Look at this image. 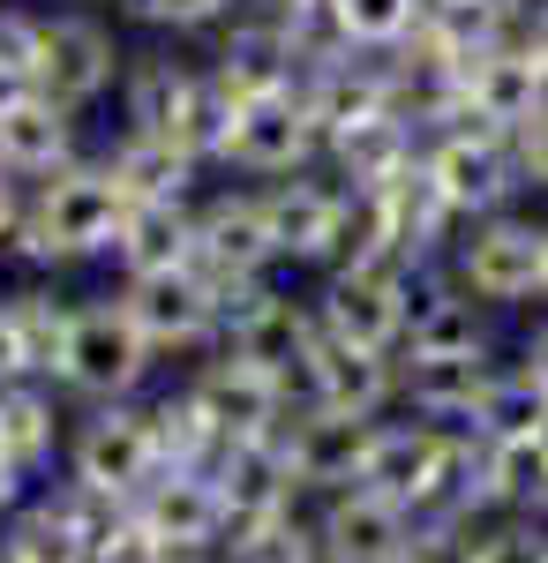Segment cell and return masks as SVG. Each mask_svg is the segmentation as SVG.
I'll return each mask as SVG.
<instances>
[{
  "mask_svg": "<svg viewBox=\"0 0 548 563\" xmlns=\"http://www.w3.org/2000/svg\"><path fill=\"white\" fill-rule=\"evenodd\" d=\"M233 121H241V98L204 68V53H196V60H180V53H128L121 129L166 135V143H180V151H196L204 166H218Z\"/></svg>",
  "mask_w": 548,
  "mask_h": 563,
  "instance_id": "cell-1",
  "label": "cell"
},
{
  "mask_svg": "<svg viewBox=\"0 0 548 563\" xmlns=\"http://www.w3.org/2000/svg\"><path fill=\"white\" fill-rule=\"evenodd\" d=\"M128 218V196L113 188L106 158H76L61 174L31 180V203H23V225H15V256L31 271H68V263H98L113 256V233Z\"/></svg>",
  "mask_w": 548,
  "mask_h": 563,
  "instance_id": "cell-2",
  "label": "cell"
},
{
  "mask_svg": "<svg viewBox=\"0 0 548 563\" xmlns=\"http://www.w3.org/2000/svg\"><path fill=\"white\" fill-rule=\"evenodd\" d=\"M151 376H158V353L135 331V316L121 308V294L76 301V331H68V353H61L53 390H61L68 406H121V398H143Z\"/></svg>",
  "mask_w": 548,
  "mask_h": 563,
  "instance_id": "cell-3",
  "label": "cell"
},
{
  "mask_svg": "<svg viewBox=\"0 0 548 563\" xmlns=\"http://www.w3.org/2000/svg\"><path fill=\"white\" fill-rule=\"evenodd\" d=\"M316 339H324L316 331V308L286 278H249V286H226L218 294V346L255 361V368H271L278 384L294 390V406H300V368H308Z\"/></svg>",
  "mask_w": 548,
  "mask_h": 563,
  "instance_id": "cell-4",
  "label": "cell"
},
{
  "mask_svg": "<svg viewBox=\"0 0 548 563\" xmlns=\"http://www.w3.org/2000/svg\"><path fill=\"white\" fill-rule=\"evenodd\" d=\"M263 188V211H271V233H278V263L286 271H331V263L353 256V218H361V196L331 174V166H308V174L286 180H255Z\"/></svg>",
  "mask_w": 548,
  "mask_h": 563,
  "instance_id": "cell-5",
  "label": "cell"
},
{
  "mask_svg": "<svg viewBox=\"0 0 548 563\" xmlns=\"http://www.w3.org/2000/svg\"><path fill=\"white\" fill-rule=\"evenodd\" d=\"M451 278H459L465 294L481 308H541V218L534 211H496V218H473L459 225V241H451Z\"/></svg>",
  "mask_w": 548,
  "mask_h": 563,
  "instance_id": "cell-6",
  "label": "cell"
},
{
  "mask_svg": "<svg viewBox=\"0 0 548 563\" xmlns=\"http://www.w3.org/2000/svg\"><path fill=\"white\" fill-rule=\"evenodd\" d=\"M421 166H428V180L443 188V203L459 211V225L526 203V180H518V158H511V135L504 129L451 121V129H436L421 143Z\"/></svg>",
  "mask_w": 548,
  "mask_h": 563,
  "instance_id": "cell-7",
  "label": "cell"
},
{
  "mask_svg": "<svg viewBox=\"0 0 548 563\" xmlns=\"http://www.w3.org/2000/svg\"><path fill=\"white\" fill-rule=\"evenodd\" d=\"M196 271L226 286H249V278H278V233L263 211V188L255 180H218L196 196Z\"/></svg>",
  "mask_w": 548,
  "mask_h": 563,
  "instance_id": "cell-8",
  "label": "cell"
},
{
  "mask_svg": "<svg viewBox=\"0 0 548 563\" xmlns=\"http://www.w3.org/2000/svg\"><path fill=\"white\" fill-rule=\"evenodd\" d=\"M68 481H84L113 504H135L151 481H158V435H151V413L143 398H121V406H84V421L68 429Z\"/></svg>",
  "mask_w": 548,
  "mask_h": 563,
  "instance_id": "cell-9",
  "label": "cell"
},
{
  "mask_svg": "<svg viewBox=\"0 0 548 563\" xmlns=\"http://www.w3.org/2000/svg\"><path fill=\"white\" fill-rule=\"evenodd\" d=\"M211 481H218V496H226V549H241L255 533L286 526L294 511H308V488L294 481L286 435H241V443H226L211 459Z\"/></svg>",
  "mask_w": 548,
  "mask_h": 563,
  "instance_id": "cell-10",
  "label": "cell"
},
{
  "mask_svg": "<svg viewBox=\"0 0 548 563\" xmlns=\"http://www.w3.org/2000/svg\"><path fill=\"white\" fill-rule=\"evenodd\" d=\"M406 278L414 271H391V263H331L316 286H308V308H316V331L324 339H346V346H376L398 353L406 346Z\"/></svg>",
  "mask_w": 548,
  "mask_h": 563,
  "instance_id": "cell-11",
  "label": "cell"
},
{
  "mask_svg": "<svg viewBox=\"0 0 548 563\" xmlns=\"http://www.w3.org/2000/svg\"><path fill=\"white\" fill-rule=\"evenodd\" d=\"M128 76V45L106 15L90 8H61L45 15V45H39V98L68 106V113H90L98 98H113Z\"/></svg>",
  "mask_w": 548,
  "mask_h": 563,
  "instance_id": "cell-12",
  "label": "cell"
},
{
  "mask_svg": "<svg viewBox=\"0 0 548 563\" xmlns=\"http://www.w3.org/2000/svg\"><path fill=\"white\" fill-rule=\"evenodd\" d=\"M324 166V121L308 113L300 90H278V98H249L241 121L226 135V158L218 174H241V180H286Z\"/></svg>",
  "mask_w": 548,
  "mask_h": 563,
  "instance_id": "cell-13",
  "label": "cell"
},
{
  "mask_svg": "<svg viewBox=\"0 0 548 563\" xmlns=\"http://www.w3.org/2000/svg\"><path fill=\"white\" fill-rule=\"evenodd\" d=\"M121 308L135 316V331L151 339L158 361H204L218 353V286L188 263L166 278H121Z\"/></svg>",
  "mask_w": 548,
  "mask_h": 563,
  "instance_id": "cell-14",
  "label": "cell"
},
{
  "mask_svg": "<svg viewBox=\"0 0 548 563\" xmlns=\"http://www.w3.org/2000/svg\"><path fill=\"white\" fill-rule=\"evenodd\" d=\"M180 384L204 398V413H211V429L226 443H241V435H278L286 429V413H294V390L278 384L271 368H255L241 353H204V361H188V376Z\"/></svg>",
  "mask_w": 548,
  "mask_h": 563,
  "instance_id": "cell-15",
  "label": "cell"
},
{
  "mask_svg": "<svg viewBox=\"0 0 548 563\" xmlns=\"http://www.w3.org/2000/svg\"><path fill=\"white\" fill-rule=\"evenodd\" d=\"M278 435H286V459H294L300 488H308V496H338V488H361V466H369L376 421L338 413V406H294Z\"/></svg>",
  "mask_w": 548,
  "mask_h": 563,
  "instance_id": "cell-16",
  "label": "cell"
},
{
  "mask_svg": "<svg viewBox=\"0 0 548 563\" xmlns=\"http://www.w3.org/2000/svg\"><path fill=\"white\" fill-rule=\"evenodd\" d=\"M128 511L151 526L173 556H218L226 549V496H218L211 466H158V481Z\"/></svg>",
  "mask_w": 548,
  "mask_h": 563,
  "instance_id": "cell-17",
  "label": "cell"
},
{
  "mask_svg": "<svg viewBox=\"0 0 548 563\" xmlns=\"http://www.w3.org/2000/svg\"><path fill=\"white\" fill-rule=\"evenodd\" d=\"M300 406H338V413H361V421H391L398 413V353L316 339L308 368H300Z\"/></svg>",
  "mask_w": 548,
  "mask_h": 563,
  "instance_id": "cell-18",
  "label": "cell"
},
{
  "mask_svg": "<svg viewBox=\"0 0 548 563\" xmlns=\"http://www.w3.org/2000/svg\"><path fill=\"white\" fill-rule=\"evenodd\" d=\"M316 541H324V563H406L414 511L383 504L376 488H338V496H316Z\"/></svg>",
  "mask_w": 548,
  "mask_h": 563,
  "instance_id": "cell-19",
  "label": "cell"
},
{
  "mask_svg": "<svg viewBox=\"0 0 548 563\" xmlns=\"http://www.w3.org/2000/svg\"><path fill=\"white\" fill-rule=\"evenodd\" d=\"M496 368H504V353H398V413L465 429Z\"/></svg>",
  "mask_w": 548,
  "mask_h": 563,
  "instance_id": "cell-20",
  "label": "cell"
},
{
  "mask_svg": "<svg viewBox=\"0 0 548 563\" xmlns=\"http://www.w3.org/2000/svg\"><path fill=\"white\" fill-rule=\"evenodd\" d=\"M541 106H548V76H541V60H534L518 38L489 45L481 60H465L459 121H481V129H504L511 135V129H526Z\"/></svg>",
  "mask_w": 548,
  "mask_h": 563,
  "instance_id": "cell-21",
  "label": "cell"
},
{
  "mask_svg": "<svg viewBox=\"0 0 548 563\" xmlns=\"http://www.w3.org/2000/svg\"><path fill=\"white\" fill-rule=\"evenodd\" d=\"M106 174H113V188H121L128 203H196L204 188H211V166L196 158V151H180V143H166V135H135L121 129L106 151Z\"/></svg>",
  "mask_w": 548,
  "mask_h": 563,
  "instance_id": "cell-22",
  "label": "cell"
},
{
  "mask_svg": "<svg viewBox=\"0 0 548 563\" xmlns=\"http://www.w3.org/2000/svg\"><path fill=\"white\" fill-rule=\"evenodd\" d=\"M428 135L406 121V113H369V121H353V129H338L331 143H324V166H331L353 196H369V188H383V180H398L414 158H421Z\"/></svg>",
  "mask_w": 548,
  "mask_h": 563,
  "instance_id": "cell-23",
  "label": "cell"
},
{
  "mask_svg": "<svg viewBox=\"0 0 548 563\" xmlns=\"http://www.w3.org/2000/svg\"><path fill=\"white\" fill-rule=\"evenodd\" d=\"M113 271L121 278H166L196 263V203H128L113 233Z\"/></svg>",
  "mask_w": 548,
  "mask_h": 563,
  "instance_id": "cell-24",
  "label": "cell"
},
{
  "mask_svg": "<svg viewBox=\"0 0 548 563\" xmlns=\"http://www.w3.org/2000/svg\"><path fill=\"white\" fill-rule=\"evenodd\" d=\"M76 121H84V113H68V106H53V98L8 106V113H0V166L15 180H45V174H61V166H76V158H84Z\"/></svg>",
  "mask_w": 548,
  "mask_h": 563,
  "instance_id": "cell-25",
  "label": "cell"
},
{
  "mask_svg": "<svg viewBox=\"0 0 548 563\" xmlns=\"http://www.w3.org/2000/svg\"><path fill=\"white\" fill-rule=\"evenodd\" d=\"M481 511H489V519H548V451H541V435L481 443Z\"/></svg>",
  "mask_w": 548,
  "mask_h": 563,
  "instance_id": "cell-26",
  "label": "cell"
},
{
  "mask_svg": "<svg viewBox=\"0 0 548 563\" xmlns=\"http://www.w3.org/2000/svg\"><path fill=\"white\" fill-rule=\"evenodd\" d=\"M68 413H61V390L53 384H8L0 390V459H15L23 474H39L53 466L61 451H68V429H61Z\"/></svg>",
  "mask_w": 548,
  "mask_h": 563,
  "instance_id": "cell-27",
  "label": "cell"
},
{
  "mask_svg": "<svg viewBox=\"0 0 548 563\" xmlns=\"http://www.w3.org/2000/svg\"><path fill=\"white\" fill-rule=\"evenodd\" d=\"M0 316L15 331L23 376L31 384H53L61 376V353H68V331H76V301H61L53 286H15V294H0Z\"/></svg>",
  "mask_w": 548,
  "mask_h": 563,
  "instance_id": "cell-28",
  "label": "cell"
},
{
  "mask_svg": "<svg viewBox=\"0 0 548 563\" xmlns=\"http://www.w3.org/2000/svg\"><path fill=\"white\" fill-rule=\"evenodd\" d=\"M143 413H151V435H158V459L166 466H211L218 451H226V435L211 429L204 398L180 384V376L166 390H143Z\"/></svg>",
  "mask_w": 548,
  "mask_h": 563,
  "instance_id": "cell-29",
  "label": "cell"
},
{
  "mask_svg": "<svg viewBox=\"0 0 548 563\" xmlns=\"http://www.w3.org/2000/svg\"><path fill=\"white\" fill-rule=\"evenodd\" d=\"M316 15L331 23V38L346 53H398L421 31L428 0H316Z\"/></svg>",
  "mask_w": 548,
  "mask_h": 563,
  "instance_id": "cell-30",
  "label": "cell"
},
{
  "mask_svg": "<svg viewBox=\"0 0 548 563\" xmlns=\"http://www.w3.org/2000/svg\"><path fill=\"white\" fill-rule=\"evenodd\" d=\"M548 421V390L518 368V361H504L496 376H489V390H481V406H473V421L465 429L481 435V443H518V435H534Z\"/></svg>",
  "mask_w": 548,
  "mask_h": 563,
  "instance_id": "cell-31",
  "label": "cell"
},
{
  "mask_svg": "<svg viewBox=\"0 0 548 563\" xmlns=\"http://www.w3.org/2000/svg\"><path fill=\"white\" fill-rule=\"evenodd\" d=\"M0 563H90V541L76 533V519H68L53 496H39V504H23V511L8 519Z\"/></svg>",
  "mask_w": 548,
  "mask_h": 563,
  "instance_id": "cell-32",
  "label": "cell"
},
{
  "mask_svg": "<svg viewBox=\"0 0 548 563\" xmlns=\"http://www.w3.org/2000/svg\"><path fill=\"white\" fill-rule=\"evenodd\" d=\"M489 549H496V519H481V511H428V519H414L406 563H489Z\"/></svg>",
  "mask_w": 548,
  "mask_h": 563,
  "instance_id": "cell-33",
  "label": "cell"
},
{
  "mask_svg": "<svg viewBox=\"0 0 548 563\" xmlns=\"http://www.w3.org/2000/svg\"><path fill=\"white\" fill-rule=\"evenodd\" d=\"M39 45H45L39 8H0V113L39 98Z\"/></svg>",
  "mask_w": 548,
  "mask_h": 563,
  "instance_id": "cell-34",
  "label": "cell"
},
{
  "mask_svg": "<svg viewBox=\"0 0 548 563\" xmlns=\"http://www.w3.org/2000/svg\"><path fill=\"white\" fill-rule=\"evenodd\" d=\"M249 0H128V15L135 23H151V31H173V38H211L218 23H233Z\"/></svg>",
  "mask_w": 548,
  "mask_h": 563,
  "instance_id": "cell-35",
  "label": "cell"
},
{
  "mask_svg": "<svg viewBox=\"0 0 548 563\" xmlns=\"http://www.w3.org/2000/svg\"><path fill=\"white\" fill-rule=\"evenodd\" d=\"M90 563H173V549H166V541H158L143 519H135V511H121V526H113V533L90 549Z\"/></svg>",
  "mask_w": 548,
  "mask_h": 563,
  "instance_id": "cell-36",
  "label": "cell"
},
{
  "mask_svg": "<svg viewBox=\"0 0 548 563\" xmlns=\"http://www.w3.org/2000/svg\"><path fill=\"white\" fill-rule=\"evenodd\" d=\"M511 158H518L526 196H548V106L526 121V129H511Z\"/></svg>",
  "mask_w": 548,
  "mask_h": 563,
  "instance_id": "cell-37",
  "label": "cell"
},
{
  "mask_svg": "<svg viewBox=\"0 0 548 563\" xmlns=\"http://www.w3.org/2000/svg\"><path fill=\"white\" fill-rule=\"evenodd\" d=\"M518 368H526V376L548 390V308L526 323V339H518Z\"/></svg>",
  "mask_w": 548,
  "mask_h": 563,
  "instance_id": "cell-38",
  "label": "cell"
},
{
  "mask_svg": "<svg viewBox=\"0 0 548 563\" xmlns=\"http://www.w3.org/2000/svg\"><path fill=\"white\" fill-rule=\"evenodd\" d=\"M23 203H31V180H15L0 166V249L15 241V225H23Z\"/></svg>",
  "mask_w": 548,
  "mask_h": 563,
  "instance_id": "cell-39",
  "label": "cell"
},
{
  "mask_svg": "<svg viewBox=\"0 0 548 563\" xmlns=\"http://www.w3.org/2000/svg\"><path fill=\"white\" fill-rule=\"evenodd\" d=\"M511 38L526 45V53L541 60V76H548V0H534V8H526V15L511 23Z\"/></svg>",
  "mask_w": 548,
  "mask_h": 563,
  "instance_id": "cell-40",
  "label": "cell"
},
{
  "mask_svg": "<svg viewBox=\"0 0 548 563\" xmlns=\"http://www.w3.org/2000/svg\"><path fill=\"white\" fill-rule=\"evenodd\" d=\"M443 8H473V15H489V23H504V31H511L534 0H443Z\"/></svg>",
  "mask_w": 548,
  "mask_h": 563,
  "instance_id": "cell-41",
  "label": "cell"
},
{
  "mask_svg": "<svg viewBox=\"0 0 548 563\" xmlns=\"http://www.w3.org/2000/svg\"><path fill=\"white\" fill-rule=\"evenodd\" d=\"M23 384V353H15V331H8V316H0V390Z\"/></svg>",
  "mask_w": 548,
  "mask_h": 563,
  "instance_id": "cell-42",
  "label": "cell"
},
{
  "mask_svg": "<svg viewBox=\"0 0 548 563\" xmlns=\"http://www.w3.org/2000/svg\"><path fill=\"white\" fill-rule=\"evenodd\" d=\"M541 308H548V218H541Z\"/></svg>",
  "mask_w": 548,
  "mask_h": 563,
  "instance_id": "cell-43",
  "label": "cell"
},
{
  "mask_svg": "<svg viewBox=\"0 0 548 563\" xmlns=\"http://www.w3.org/2000/svg\"><path fill=\"white\" fill-rule=\"evenodd\" d=\"M249 8H316V0H249Z\"/></svg>",
  "mask_w": 548,
  "mask_h": 563,
  "instance_id": "cell-44",
  "label": "cell"
},
{
  "mask_svg": "<svg viewBox=\"0 0 548 563\" xmlns=\"http://www.w3.org/2000/svg\"><path fill=\"white\" fill-rule=\"evenodd\" d=\"M173 563H218V556H173Z\"/></svg>",
  "mask_w": 548,
  "mask_h": 563,
  "instance_id": "cell-45",
  "label": "cell"
},
{
  "mask_svg": "<svg viewBox=\"0 0 548 563\" xmlns=\"http://www.w3.org/2000/svg\"><path fill=\"white\" fill-rule=\"evenodd\" d=\"M541 563H548V519H541Z\"/></svg>",
  "mask_w": 548,
  "mask_h": 563,
  "instance_id": "cell-46",
  "label": "cell"
},
{
  "mask_svg": "<svg viewBox=\"0 0 548 563\" xmlns=\"http://www.w3.org/2000/svg\"><path fill=\"white\" fill-rule=\"evenodd\" d=\"M534 435H541V451H548V421H541V429H534Z\"/></svg>",
  "mask_w": 548,
  "mask_h": 563,
  "instance_id": "cell-47",
  "label": "cell"
},
{
  "mask_svg": "<svg viewBox=\"0 0 548 563\" xmlns=\"http://www.w3.org/2000/svg\"><path fill=\"white\" fill-rule=\"evenodd\" d=\"M76 8H90V0H76Z\"/></svg>",
  "mask_w": 548,
  "mask_h": 563,
  "instance_id": "cell-48",
  "label": "cell"
}]
</instances>
